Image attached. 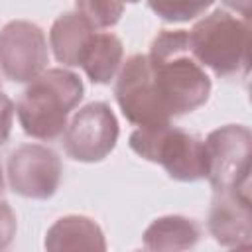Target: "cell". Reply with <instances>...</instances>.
Masks as SVG:
<instances>
[{"mask_svg":"<svg viewBox=\"0 0 252 252\" xmlns=\"http://www.w3.org/2000/svg\"><path fill=\"white\" fill-rule=\"evenodd\" d=\"M8 183L22 197L49 199L61 183V159L47 146L24 144L8 158Z\"/></svg>","mask_w":252,"mask_h":252,"instance_id":"cell-8","label":"cell"},{"mask_svg":"<svg viewBox=\"0 0 252 252\" xmlns=\"http://www.w3.org/2000/svg\"><path fill=\"white\" fill-rule=\"evenodd\" d=\"M45 248L51 252L61 250H106V240L102 228L89 217L83 215H67L57 219L47 234H45Z\"/></svg>","mask_w":252,"mask_h":252,"instance_id":"cell-11","label":"cell"},{"mask_svg":"<svg viewBox=\"0 0 252 252\" xmlns=\"http://www.w3.org/2000/svg\"><path fill=\"white\" fill-rule=\"evenodd\" d=\"M203 148L205 177L211 187L250 195V130L242 124L220 126L207 136Z\"/></svg>","mask_w":252,"mask_h":252,"instance_id":"cell-5","label":"cell"},{"mask_svg":"<svg viewBox=\"0 0 252 252\" xmlns=\"http://www.w3.org/2000/svg\"><path fill=\"white\" fill-rule=\"evenodd\" d=\"M130 148L140 158L159 163L171 179L199 181L205 177L203 140L171 122L136 128L130 134Z\"/></svg>","mask_w":252,"mask_h":252,"instance_id":"cell-4","label":"cell"},{"mask_svg":"<svg viewBox=\"0 0 252 252\" xmlns=\"http://www.w3.org/2000/svg\"><path fill=\"white\" fill-rule=\"evenodd\" d=\"M4 191V175H2V167H0V193Z\"/></svg>","mask_w":252,"mask_h":252,"instance_id":"cell-20","label":"cell"},{"mask_svg":"<svg viewBox=\"0 0 252 252\" xmlns=\"http://www.w3.org/2000/svg\"><path fill=\"white\" fill-rule=\"evenodd\" d=\"M75 4L77 12L83 14L93 28H110L124 12L122 0H75Z\"/></svg>","mask_w":252,"mask_h":252,"instance_id":"cell-16","label":"cell"},{"mask_svg":"<svg viewBox=\"0 0 252 252\" xmlns=\"http://www.w3.org/2000/svg\"><path fill=\"white\" fill-rule=\"evenodd\" d=\"M83 81L67 69H47L32 79L16 110L24 132L37 140H55L67 128V118L83 100Z\"/></svg>","mask_w":252,"mask_h":252,"instance_id":"cell-2","label":"cell"},{"mask_svg":"<svg viewBox=\"0 0 252 252\" xmlns=\"http://www.w3.org/2000/svg\"><path fill=\"white\" fill-rule=\"evenodd\" d=\"M16 215L6 201H0V250L8 248L16 236Z\"/></svg>","mask_w":252,"mask_h":252,"instance_id":"cell-17","label":"cell"},{"mask_svg":"<svg viewBox=\"0 0 252 252\" xmlns=\"http://www.w3.org/2000/svg\"><path fill=\"white\" fill-rule=\"evenodd\" d=\"M114 96L126 120L136 126H148V124H159L171 120L154 85L148 55L136 53L126 59L116 79Z\"/></svg>","mask_w":252,"mask_h":252,"instance_id":"cell-6","label":"cell"},{"mask_svg":"<svg viewBox=\"0 0 252 252\" xmlns=\"http://www.w3.org/2000/svg\"><path fill=\"white\" fill-rule=\"evenodd\" d=\"M228 8H232V10H236V12H240L246 20H248V16H250V10H248V4H250V0H222Z\"/></svg>","mask_w":252,"mask_h":252,"instance_id":"cell-19","label":"cell"},{"mask_svg":"<svg viewBox=\"0 0 252 252\" xmlns=\"http://www.w3.org/2000/svg\"><path fill=\"white\" fill-rule=\"evenodd\" d=\"M47 41L39 26L14 20L0 30V67L10 81L28 83L47 65Z\"/></svg>","mask_w":252,"mask_h":252,"instance_id":"cell-9","label":"cell"},{"mask_svg":"<svg viewBox=\"0 0 252 252\" xmlns=\"http://www.w3.org/2000/svg\"><path fill=\"white\" fill-rule=\"evenodd\" d=\"M122 41L114 33L94 32L81 59L87 77L96 85H106L114 79L122 63Z\"/></svg>","mask_w":252,"mask_h":252,"instance_id":"cell-13","label":"cell"},{"mask_svg":"<svg viewBox=\"0 0 252 252\" xmlns=\"http://www.w3.org/2000/svg\"><path fill=\"white\" fill-rule=\"evenodd\" d=\"M118 120L106 102L85 104L63 132V148L77 161H100L118 142Z\"/></svg>","mask_w":252,"mask_h":252,"instance_id":"cell-7","label":"cell"},{"mask_svg":"<svg viewBox=\"0 0 252 252\" xmlns=\"http://www.w3.org/2000/svg\"><path fill=\"white\" fill-rule=\"evenodd\" d=\"M93 33H94V28L83 14L79 12L61 14L49 30V43L55 59L69 67L81 65L83 53Z\"/></svg>","mask_w":252,"mask_h":252,"instance_id":"cell-12","label":"cell"},{"mask_svg":"<svg viewBox=\"0 0 252 252\" xmlns=\"http://www.w3.org/2000/svg\"><path fill=\"white\" fill-rule=\"evenodd\" d=\"M187 33L189 49L201 67H209L219 77L248 73L250 26L246 18L215 10L201 18Z\"/></svg>","mask_w":252,"mask_h":252,"instance_id":"cell-3","label":"cell"},{"mask_svg":"<svg viewBox=\"0 0 252 252\" xmlns=\"http://www.w3.org/2000/svg\"><path fill=\"white\" fill-rule=\"evenodd\" d=\"M122 2H130V4H136V2H140V0H122Z\"/></svg>","mask_w":252,"mask_h":252,"instance_id":"cell-21","label":"cell"},{"mask_svg":"<svg viewBox=\"0 0 252 252\" xmlns=\"http://www.w3.org/2000/svg\"><path fill=\"white\" fill-rule=\"evenodd\" d=\"M209 230L226 248H250L252 244V201L230 189H219L209 207Z\"/></svg>","mask_w":252,"mask_h":252,"instance_id":"cell-10","label":"cell"},{"mask_svg":"<svg viewBox=\"0 0 252 252\" xmlns=\"http://www.w3.org/2000/svg\"><path fill=\"white\" fill-rule=\"evenodd\" d=\"M201 230L195 220L179 215L156 219L144 232L146 250H187L197 244Z\"/></svg>","mask_w":252,"mask_h":252,"instance_id":"cell-14","label":"cell"},{"mask_svg":"<svg viewBox=\"0 0 252 252\" xmlns=\"http://www.w3.org/2000/svg\"><path fill=\"white\" fill-rule=\"evenodd\" d=\"M215 0H148L152 12L163 22H189L205 14Z\"/></svg>","mask_w":252,"mask_h":252,"instance_id":"cell-15","label":"cell"},{"mask_svg":"<svg viewBox=\"0 0 252 252\" xmlns=\"http://www.w3.org/2000/svg\"><path fill=\"white\" fill-rule=\"evenodd\" d=\"M154 85L169 116L203 106L211 94V79L189 49L185 30H161L148 53Z\"/></svg>","mask_w":252,"mask_h":252,"instance_id":"cell-1","label":"cell"},{"mask_svg":"<svg viewBox=\"0 0 252 252\" xmlns=\"http://www.w3.org/2000/svg\"><path fill=\"white\" fill-rule=\"evenodd\" d=\"M12 122H14V102L4 93H0V146L10 138Z\"/></svg>","mask_w":252,"mask_h":252,"instance_id":"cell-18","label":"cell"}]
</instances>
